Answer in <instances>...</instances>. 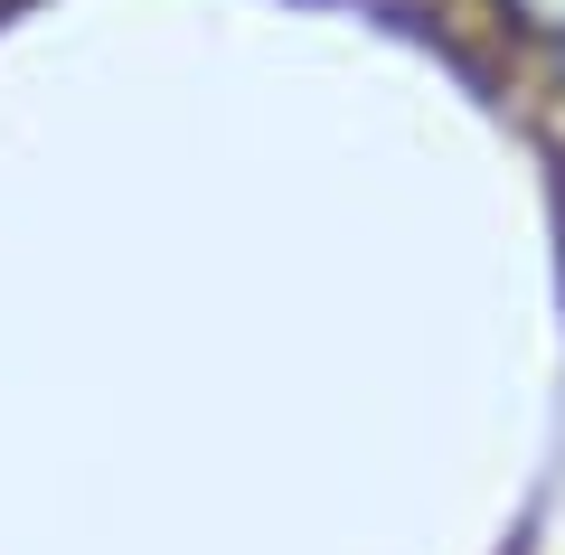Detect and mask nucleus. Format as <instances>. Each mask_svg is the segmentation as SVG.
Wrapping results in <instances>:
<instances>
[{
    "label": "nucleus",
    "mask_w": 565,
    "mask_h": 555,
    "mask_svg": "<svg viewBox=\"0 0 565 555\" xmlns=\"http://www.w3.org/2000/svg\"><path fill=\"white\" fill-rule=\"evenodd\" d=\"M509 20H519L527 39H546V47H565V0H509Z\"/></svg>",
    "instance_id": "f257e3e1"
}]
</instances>
